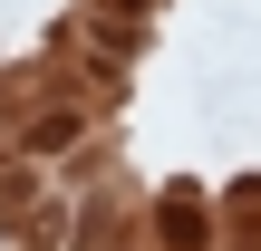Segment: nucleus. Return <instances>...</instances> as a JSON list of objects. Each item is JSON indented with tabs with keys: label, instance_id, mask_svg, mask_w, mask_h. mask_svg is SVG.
Returning <instances> with one entry per match:
<instances>
[{
	"label": "nucleus",
	"instance_id": "1",
	"mask_svg": "<svg viewBox=\"0 0 261 251\" xmlns=\"http://www.w3.org/2000/svg\"><path fill=\"white\" fill-rule=\"evenodd\" d=\"M165 242H174V251H194V242H203V222H194V203H184V193L165 203Z\"/></svg>",
	"mask_w": 261,
	"mask_h": 251
}]
</instances>
